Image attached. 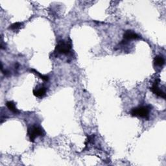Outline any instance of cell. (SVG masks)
Listing matches in <instances>:
<instances>
[{"label": "cell", "instance_id": "cell-9", "mask_svg": "<svg viewBox=\"0 0 166 166\" xmlns=\"http://www.w3.org/2000/svg\"><path fill=\"white\" fill-rule=\"evenodd\" d=\"M31 71L32 73H35V74H36V75H38L40 77V79H42L43 80H44V81H48V80H49V77H48V76L42 75L41 73H40L39 72H38L37 71H36L35 70H33V69L31 70Z\"/></svg>", "mask_w": 166, "mask_h": 166}, {"label": "cell", "instance_id": "cell-3", "mask_svg": "<svg viewBox=\"0 0 166 166\" xmlns=\"http://www.w3.org/2000/svg\"><path fill=\"white\" fill-rule=\"evenodd\" d=\"M71 48V45L69 42L65 41H60L55 47L54 52L57 54H66L70 53Z\"/></svg>", "mask_w": 166, "mask_h": 166}, {"label": "cell", "instance_id": "cell-7", "mask_svg": "<svg viewBox=\"0 0 166 166\" xmlns=\"http://www.w3.org/2000/svg\"><path fill=\"white\" fill-rule=\"evenodd\" d=\"M6 106L9 110H11L12 112L14 114H18L20 112L19 110H18L16 107L15 103L13 102V101H7L6 103Z\"/></svg>", "mask_w": 166, "mask_h": 166}, {"label": "cell", "instance_id": "cell-8", "mask_svg": "<svg viewBox=\"0 0 166 166\" xmlns=\"http://www.w3.org/2000/svg\"><path fill=\"white\" fill-rule=\"evenodd\" d=\"M154 63L156 66H162L163 64H165V60L162 56L160 55H158L154 58Z\"/></svg>", "mask_w": 166, "mask_h": 166}, {"label": "cell", "instance_id": "cell-2", "mask_svg": "<svg viewBox=\"0 0 166 166\" xmlns=\"http://www.w3.org/2000/svg\"><path fill=\"white\" fill-rule=\"evenodd\" d=\"M131 114L132 116L148 119L149 117V108L147 106H138L132 109Z\"/></svg>", "mask_w": 166, "mask_h": 166}, {"label": "cell", "instance_id": "cell-5", "mask_svg": "<svg viewBox=\"0 0 166 166\" xmlns=\"http://www.w3.org/2000/svg\"><path fill=\"white\" fill-rule=\"evenodd\" d=\"M140 36L131 30H127L123 34V39L125 41L139 39Z\"/></svg>", "mask_w": 166, "mask_h": 166}, {"label": "cell", "instance_id": "cell-10", "mask_svg": "<svg viewBox=\"0 0 166 166\" xmlns=\"http://www.w3.org/2000/svg\"><path fill=\"white\" fill-rule=\"evenodd\" d=\"M22 25V23L16 22V23H14L12 24L11 25H10V27H9V29H11V30H13V31H16V30L19 29Z\"/></svg>", "mask_w": 166, "mask_h": 166}, {"label": "cell", "instance_id": "cell-1", "mask_svg": "<svg viewBox=\"0 0 166 166\" xmlns=\"http://www.w3.org/2000/svg\"><path fill=\"white\" fill-rule=\"evenodd\" d=\"M27 134L29 137V140L31 142H34V140L39 136H44V131L38 126H31L27 129Z\"/></svg>", "mask_w": 166, "mask_h": 166}, {"label": "cell", "instance_id": "cell-4", "mask_svg": "<svg viewBox=\"0 0 166 166\" xmlns=\"http://www.w3.org/2000/svg\"><path fill=\"white\" fill-rule=\"evenodd\" d=\"M159 82H160V80L159 79L156 80L154 82V84H153V86L150 89L153 91V93L155 95H156V96H158V97H162L163 99H165V94L164 93V92L162 90H160L158 88V83H159Z\"/></svg>", "mask_w": 166, "mask_h": 166}, {"label": "cell", "instance_id": "cell-6", "mask_svg": "<svg viewBox=\"0 0 166 166\" xmlns=\"http://www.w3.org/2000/svg\"><path fill=\"white\" fill-rule=\"evenodd\" d=\"M46 91H47V88L44 86H40V88L37 87L33 90V94L36 97L41 98L45 95Z\"/></svg>", "mask_w": 166, "mask_h": 166}]
</instances>
